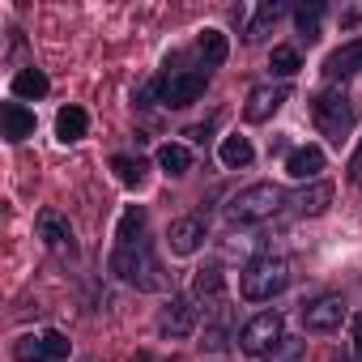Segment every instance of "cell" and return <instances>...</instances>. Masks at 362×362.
Wrapping results in <instances>:
<instances>
[{
	"mask_svg": "<svg viewBox=\"0 0 362 362\" xmlns=\"http://www.w3.org/2000/svg\"><path fill=\"white\" fill-rule=\"evenodd\" d=\"M358 73H362V39H349V43H341L337 52H328V60H324V81H328V86L354 81Z\"/></svg>",
	"mask_w": 362,
	"mask_h": 362,
	"instance_id": "obj_16",
	"label": "cell"
},
{
	"mask_svg": "<svg viewBox=\"0 0 362 362\" xmlns=\"http://www.w3.org/2000/svg\"><path fill=\"white\" fill-rule=\"evenodd\" d=\"M205 239H209V226H205V218H175L170 226H166V243H170V256H197L201 247H205Z\"/></svg>",
	"mask_w": 362,
	"mask_h": 362,
	"instance_id": "obj_13",
	"label": "cell"
},
{
	"mask_svg": "<svg viewBox=\"0 0 362 362\" xmlns=\"http://www.w3.org/2000/svg\"><path fill=\"white\" fill-rule=\"evenodd\" d=\"M324 18H328V5H324V0H307V5H298V9H294V30H298V39H303L307 47L320 39Z\"/></svg>",
	"mask_w": 362,
	"mask_h": 362,
	"instance_id": "obj_22",
	"label": "cell"
},
{
	"mask_svg": "<svg viewBox=\"0 0 362 362\" xmlns=\"http://www.w3.org/2000/svg\"><path fill=\"white\" fill-rule=\"evenodd\" d=\"M192 298H197V307H205V311L226 307V273H222L218 260H209V264L197 269V277H192Z\"/></svg>",
	"mask_w": 362,
	"mask_h": 362,
	"instance_id": "obj_14",
	"label": "cell"
},
{
	"mask_svg": "<svg viewBox=\"0 0 362 362\" xmlns=\"http://www.w3.org/2000/svg\"><path fill=\"white\" fill-rule=\"evenodd\" d=\"M35 111L26 107V103H5V107H0V128H5V132H0V136H5L9 145H22L26 136H35Z\"/></svg>",
	"mask_w": 362,
	"mask_h": 362,
	"instance_id": "obj_18",
	"label": "cell"
},
{
	"mask_svg": "<svg viewBox=\"0 0 362 362\" xmlns=\"http://www.w3.org/2000/svg\"><path fill=\"white\" fill-rule=\"evenodd\" d=\"M311 115H315V128L328 136V145H345L354 124H358V107L341 86H324L311 98Z\"/></svg>",
	"mask_w": 362,
	"mask_h": 362,
	"instance_id": "obj_5",
	"label": "cell"
},
{
	"mask_svg": "<svg viewBox=\"0 0 362 362\" xmlns=\"http://www.w3.org/2000/svg\"><path fill=\"white\" fill-rule=\"evenodd\" d=\"M290 277H294V273H290V260L264 252V256H252L247 269L239 273V294H243L247 303H273V298L290 286Z\"/></svg>",
	"mask_w": 362,
	"mask_h": 362,
	"instance_id": "obj_3",
	"label": "cell"
},
{
	"mask_svg": "<svg viewBox=\"0 0 362 362\" xmlns=\"http://www.w3.org/2000/svg\"><path fill=\"white\" fill-rule=\"evenodd\" d=\"M73 354L69 337L60 328H43V332H26L13 341V358L18 362H64Z\"/></svg>",
	"mask_w": 362,
	"mask_h": 362,
	"instance_id": "obj_9",
	"label": "cell"
},
{
	"mask_svg": "<svg viewBox=\"0 0 362 362\" xmlns=\"http://www.w3.org/2000/svg\"><path fill=\"white\" fill-rule=\"evenodd\" d=\"M252 247H256V239H247V235H230V239H226V256H239V252L247 256Z\"/></svg>",
	"mask_w": 362,
	"mask_h": 362,
	"instance_id": "obj_28",
	"label": "cell"
},
{
	"mask_svg": "<svg viewBox=\"0 0 362 362\" xmlns=\"http://www.w3.org/2000/svg\"><path fill=\"white\" fill-rule=\"evenodd\" d=\"M158 166L166 175H188L192 170V149L179 145V141H166V145H158Z\"/></svg>",
	"mask_w": 362,
	"mask_h": 362,
	"instance_id": "obj_25",
	"label": "cell"
},
{
	"mask_svg": "<svg viewBox=\"0 0 362 362\" xmlns=\"http://www.w3.org/2000/svg\"><path fill=\"white\" fill-rule=\"evenodd\" d=\"M86 132H90V115H86V107L69 103V107L56 111V136H60L64 145H77Z\"/></svg>",
	"mask_w": 362,
	"mask_h": 362,
	"instance_id": "obj_21",
	"label": "cell"
},
{
	"mask_svg": "<svg viewBox=\"0 0 362 362\" xmlns=\"http://www.w3.org/2000/svg\"><path fill=\"white\" fill-rule=\"evenodd\" d=\"M345 315H349V307H345L341 294H320V298L303 303V311H298V320H303L307 332H332V328H341Z\"/></svg>",
	"mask_w": 362,
	"mask_h": 362,
	"instance_id": "obj_12",
	"label": "cell"
},
{
	"mask_svg": "<svg viewBox=\"0 0 362 362\" xmlns=\"http://www.w3.org/2000/svg\"><path fill=\"white\" fill-rule=\"evenodd\" d=\"M332 197H337V188L328 184V179H315V184L294 188L286 205H290L298 218H320V214H328V209H332Z\"/></svg>",
	"mask_w": 362,
	"mask_h": 362,
	"instance_id": "obj_15",
	"label": "cell"
},
{
	"mask_svg": "<svg viewBox=\"0 0 362 362\" xmlns=\"http://www.w3.org/2000/svg\"><path fill=\"white\" fill-rule=\"evenodd\" d=\"M197 320H201V307L192 294H170L162 307H158V332L166 341H184L197 332Z\"/></svg>",
	"mask_w": 362,
	"mask_h": 362,
	"instance_id": "obj_10",
	"label": "cell"
},
{
	"mask_svg": "<svg viewBox=\"0 0 362 362\" xmlns=\"http://www.w3.org/2000/svg\"><path fill=\"white\" fill-rule=\"evenodd\" d=\"M218 158H222V166L226 170H247L252 162H256V149H252V141L247 136H222V149H218Z\"/></svg>",
	"mask_w": 362,
	"mask_h": 362,
	"instance_id": "obj_23",
	"label": "cell"
},
{
	"mask_svg": "<svg viewBox=\"0 0 362 362\" xmlns=\"http://www.w3.org/2000/svg\"><path fill=\"white\" fill-rule=\"evenodd\" d=\"M209 81H214V69H205V64L197 60V52H192V47L170 52V56H166V64H162V73L153 77V86H158V103H162V107H170V111L192 107V103L209 90Z\"/></svg>",
	"mask_w": 362,
	"mask_h": 362,
	"instance_id": "obj_1",
	"label": "cell"
},
{
	"mask_svg": "<svg viewBox=\"0 0 362 362\" xmlns=\"http://www.w3.org/2000/svg\"><path fill=\"white\" fill-rule=\"evenodd\" d=\"M298 69H303V56H298V47H290V43H277V47H273V56H269V73H273L277 81H290V77H298Z\"/></svg>",
	"mask_w": 362,
	"mask_h": 362,
	"instance_id": "obj_26",
	"label": "cell"
},
{
	"mask_svg": "<svg viewBox=\"0 0 362 362\" xmlns=\"http://www.w3.org/2000/svg\"><path fill=\"white\" fill-rule=\"evenodd\" d=\"M111 273H115L124 286L141 290V294H166V290H170V277H166V269L158 264L149 235H141V239H115V247H111ZM170 294H175V290H170Z\"/></svg>",
	"mask_w": 362,
	"mask_h": 362,
	"instance_id": "obj_2",
	"label": "cell"
},
{
	"mask_svg": "<svg viewBox=\"0 0 362 362\" xmlns=\"http://www.w3.org/2000/svg\"><path fill=\"white\" fill-rule=\"evenodd\" d=\"M349 179H354V184H362V141H358V149L349 158Z\"/></svg>",
	"mask_w": 362,
	"mask_h": 362,
	"instance_id": "obj_29",
	"label": "cell"
},
{
	"mask_svg": "<svg viewBox=\"0 0 362 362\" xmlns=\"http://www.w3.org/2000/svg\"><path fill=\"white\" fill-rule=\"evenodd\" d=\"M354 349H358V358H362V311L354 315Z\"/></svg>",
	"mask_w": 362,
	"mask_h": 362,
	"instance_id": "obj_30",
	"label": "cell"
},
{
	"mask_svg": "<svg viewBox=\"0 0 362 362\" xmlns=\"http://www.w3.org/2000/svg\"><path fill=\"white\" fill-rule=\"evenodd\" d=\"M35 230H39L43 247H47L60 264H77V235H73V226H69V218H64L60 209H39Z\"/></svg>",
	"mask_w": 362,
	"mask_h": 362,
	"instance_id": "obj_8",
	"label": "cell"
},
{
	"mask_svg": "<svg viewBox=\"0 0 362 362\" xmlns=\"http://www.w3.org/2000/svg\"><path fill=\"white\" fill-rule=\"evenodd\" d=\"M286 192L277 188V184H247V188H239L230 201H226V222L230 226H256V222H269L273 214H281L286 209Z\"/></svg>",
	"mask_w": 362,
	"mask_h": 362,
	"instance_id": "obj_4",
	"label": "cell"
},
{
	"mask_svg": "<svg viewBox=\"0 0 362 362\" xmlns=\"http://www.w3.org/2000/svg\"><path fill=\"white\" fill-rule=\"evenodd\" d=\"M111 170L124 188H145V179H149V162L145 158H132V153H115L111 158Z\"/></svg>",
	"mask_w": 362,
	"mask_h": 362,
	"instance_id": "obj_24",
	"label": "cell"
},
{
	"mask_svg": "<svg viewBox=\"0 0 362 362\" xmlns=\"http://www.w3.org/2000/svg\"><path fill=\"white\" fill-rule=\"evenodd\" d=\"M290 81H260L252 94H247V103H243V119L247 124H269L286 103H290Z\"/></svg>",
	"mask_w": 362,
	"mask_h": 362,
	"instance_id": "obj_11",
	"label": "cell"
},
{
	"mask_svg": "<svg viewBox=\"0 0 362 362\" xmlns=\"http://www.w3.org/2000/svg\"><path fill=\"white\" fill-rule=\"evenodd\" d=\"M47 90H52V81H47V73L43 69H35V64H26V69H18L13 73V81H9V94L18 98V103H39V98H47Z\"/></svg>",
	"mask_w": 362,
	"mask_h": 362,
	"instance_id": "obj_20",
	"label": "cell"
},
{
	"mask_svg": "<svg viewBox=\"0 0 362 362\" xmlns=\"http://www.w3.org/2000/svg\"><path fill=\"white\" fill-rule=\"evenodd\" d=\"M192 52H197V60L205 64V69H222L226 60H230V39L222 35V30H201L197 35V43H192Z\"/></svg>",
	"mask_w": 362,
	"mask_h": 362,
	"instance_id": "obj_19",
	"label": "cell"
},
{
	"mask_svg": "<svg viewBox=\"0 0 362 362\" xmlns=\"http://www.w3.org/2000/svg\"><path fill=\"white\" fill-rule=\"evenodd\" d=\"M324 149L320 145H294L290 153H286V175L290 179H298V184H315L320 179V170H324Z\"/></svg>",
	"mask_w": 362,
	"mask_h": 362,
	"instance_id": "obj_17",
	"label": "cell"
},
{
	"mask_svg": "<svg viewBox=\"0 0 362 362\" xmlns=\"http://www.w3.org/2000/svg\"><path fill=\"white\" fill-rule=\"evenodd\" d=\"M290 13L286 0H260V5H239L235 9V22H239V35L243 43H264L273 35V26Z\"/></svg>",
	"mask_w": 362,
	"mask_h": 362,
	"instance_id": "obj_7",
	"label": "cell"
},
{
	"mask_svg": "<svg viewBox=\"0 0 362 362\" xmlns=\"http://www.w3.org/2000/svg\"><path fill=\"white\" fill-rule=\"evenodd\" d=\"M264 362H303V341H298V337H286Z\"/></svg>",
	"mask_w": 362,
	"mask_h": 362,
	"instance_id": "obj_27",
	"label": "cell"
},
{
	"mask_svg": "<svg viewBox=\"0 0 362 362\" xmlns=\"http://www.w3.org/2000/svg\"><path fill=\"white\" fill-rule=\"evenodd\" d=\"M281 341H286V320H281V311H260V315H252V320L239 328V349L252 354V358H269Z\"/></svg>",
	"mask_w": 362,
	"mask_h": 362,
	"instance_id": "obj_6",
	"label": "cell"
}]
</instances>
